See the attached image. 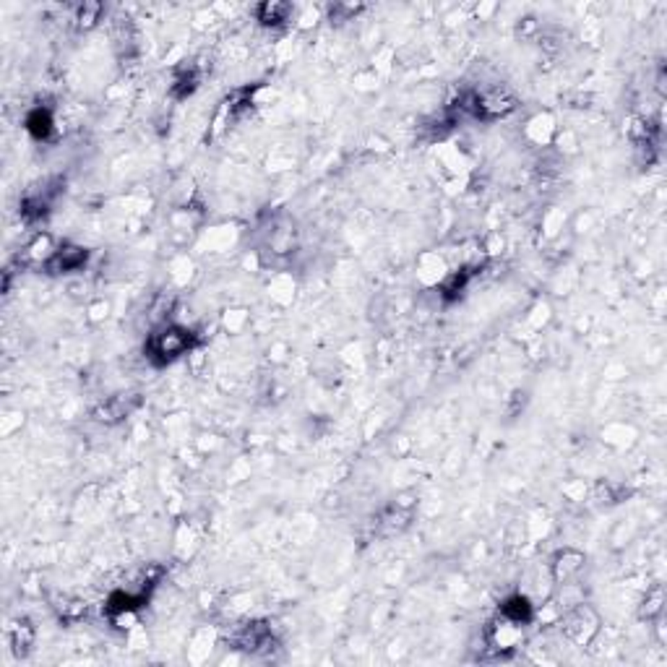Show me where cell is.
I'll list each match as a JSON object with an SVG mask.
<instances>
[{"label":"cell","mask_w":667,"mask_h":667,"mask_svg":"<svg viewBox=\"0 0 667 667\" xmlns=\"http://www.w3.org/2000/svg\"><path fill=\"white\" fill-rule=\"evenodd\" d=\"M26 125H29V131L37 135V138H47L52 131V117L47 110H34V113L29 115Z\"/></svg>","instance_id":"277c9868"},{"label":"cell","mask_w":667,"mask_h":667,"mask_svg":"<svg viewBox=\"0 0 667 667\" xmlns=\"http://www.w3.org/2000/svg\"><path fill=\"white\" fill-rule=\"evenodd\" d=\"M503 615H506V620H511L513 625L529 620V615H532L529 600H527V597H521V594H516V597L506 600V604H503Z\"/></svg>","instance_id":"3957f363"},{"label":"cell","mask_w":667,"mask_h":667,"mask_svg":"<svg viewBox=\"0 0 667 667\" xmlns=\"http://www.w3.org/2000/svg\"><path fill=\"white\" fill-rule=\"evenodd\" d=\"M99 6H81L79 8V16H76V21L81 24V26H92L94 21L99 19Z\"/></svg>","instance_id":"8992f818"},{"label":"cell","mask_w":667,"mask_h":667,"mask_svg":"<svg viewBox=\"0 0 667 667\" xmlns=\"http://www.w3.org/2000/svg\"><path fill=\"white\" fill-rule=\"evenodd\" d=\"M287 13H290V6H281V3H266V6H261V21H263V24H281V21L287 19Z\"/></svg>","instance_id":"5b68a950"},{"label":"cell","mask_w":667,"mask_h":667,"mask_svg":"<svg viewBox=\"0 0 667 667\" xmlns=\"http://www.w3.org/2000/svg\"><path fill=\"white\" fill-rule=\"evenodd\" d=\"M149 347H151V354L159 363H170L180 354H186V349L190 347V334L180 326H167V329L151 336Z\"/></svg>","instance_id":"6da1fadb"},{"label":"cell","mask_w":667,"mask_h":667,"mask_svg":"<svg viewBox=\"0 0 667 667\" xmlns=\"http://www.w3.org/2000/svg\"><path fill=\"white\" fill-rule=\"evenodd\" d=\"M86 263V250L79 248V245H58L55 256L47 261V266L58 274H65V271H79Z\"/></svg>","instance_id":"7a4b0ae2"}]
</instances>
